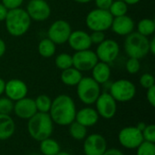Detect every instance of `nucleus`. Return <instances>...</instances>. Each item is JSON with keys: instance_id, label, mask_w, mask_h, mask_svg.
Returning a JSON list of instances; mask_svg holds the SVG:
<instances>
[{"instance_id": "nucleus-35", "label": "nucleus", "mask_w": 155, "mask_h": 155, "mask_svg": "<svg viewBox=\"0 0 155 155\" xmlns=\"http://www.w3.org/2000/svg\"><path fill=\"white\" fill-rule=\"evenodd\" d=\"M90 39L92 45H99L105 39L104 32L102 31H92V34L90 35Z\"/></svg>"}, {"instance_id": "nucleus-43", "label": "nucleus", "mask_w": 155, "mask_h": 155, "mask_svg": "<svg viewBox=\"0 0 155 155\" xmlns=\"http://www.w3.org/2000/svg\"><path fill=\"white\" fill-rule=\"evenodd\" d=\"M5 82L0 78V96L5 93Z\"/></svg>"}, {"instance_id": "nucleus-5", "label": "nucleus", "mask_w": 155, "mask_h": 155, "mask_svg": "<svg viewBox=\"0 0 155 155\" xmlns=\"http://www.w3.org/2000/svg\"><path fill=\"white\" fill-rule=\"evenodd\" d=\"M76 86L79 100L86 105L94 104L101 94L100 84L92 77H83Z\"/></svg>"}, {"instance_id": "nucleus-45", "label": "nucleus", "mask_w": 155, "mask_h": 155, "mask_svg": "<svg viewBox=\"0 0 155 155\" xmlns=\"http://www.w3.org/2000/svg\"><path fill=\"white\" fill-rule=\"evenodd\" d=\"M124 1L127 5H136L138 4L141 0H123Z\"/></svg>"}, {"instance_id": "nucleus-38", "label": "nucleus", "mask_w": 155, "mask_h": 155, "mask_svg": "<svg viewBox=\"0 0 155 155\" xmlns=\"http://www.w3.org/2000/svg\"><path fill=\"white\" fill-rule=\"evenodd\" d=\"M114 0H94L95 5L99 9H104V10H108L112 5Z\"/></svg>"}, {"instance_id": "nucleus-36", "label": "nucleus", "mask_w": 155, "mask_h": 155, "mask_svg": "<svg viewBox=\"0 0 155 155\" xmlns=\"http://www.w3.org/2000/svg\"><path fill=\"white\" fill-rule=\"evenodd\" d=\"M24 0H2V4L8 9H15L22 5Z\"/></svg>"}, {"instance_id": "nucleus-40", "label": "nucleus", "mask_w": 155, "mask_h": 155, "mask_svg": "<svg viewBox=\"0 0 155 155\" xmlns=\"http://www.w3.org/2000/svg\"><path fill=\"white\" fill-rule=\"evenodd\" d=\"M103 155H124V153L118 149H115V148H112V149H107L105 151V153Z\"/></svg>"}, {"instance_id": "nucleus-29", "label": "nucleus", "mask_w": 155, "mask_h": 155, "mask_svg": "<svg viewBox=\"0 0 155 155\" xmlns=\"http://www.w3.org/2000/svg\"><path fill=\"white\" fill-rule=\"evenodd\" d=\"M54 63L56 67L63 71L73 66V58L71 54L66 53H62L55 57Z\"/></svg>"}, {"instance_id": "nucleus-18", "label": "nucleus", "mask_w": 155, "mask_h": 155, "mask_svg": "<svg viewBox=\"0 0 155 155\" xmlns=\"http://www.w3.org/2000/svg\"><path fill=\"white\" fill-rule=\"evenodd\" d=\"M111 28L114 33L119 35H128L134 32V21L132 17L124 15L122 16L114 17Z\"/></svg>"}, {"instance_id": "nucleus-46", "label": "nucleus", "mask_w": 155, "mask_h": 155, "mask_svg": "<svg viewBox=\"0 0 155 155\" xmlns=\"http://www.w3.org/2000/svg\"><path fill=\"white\" fill-rule=\"evenodd\" d=\"M74 1L76 2V3H79V4H87V3H90L93 0H74Z\"/></svg>"}, {"instance_id": "nucleus-10", "label": "nucleus", "mask_w": 155, "mask_h": 155, "mask_svg": "<svg viewBox=\"0 0 155 155\" xmlns=\"http://www.w3.org/2000/svg\"><path fill=\"white\" fill-rule=\"evenodd\" d=\"M118 140L123 147L129 150L136 149L143 142V134L136 126L123 128L118 134Z\"/></svg>"}, {"instance_id": "nucleus-1", "label": "nucleus", "mask_w": 155, "mask_h": 155, "mask_svg": "<svg viewBox=\"0 0 155 155\" xmlns=\"http://www.w3.org/2000/svg\"><path fill=\"white\" fill-rule=\"evenodd\" d=\"M76 106L73 98L67 94H60L52 100L49 115L54 124L68 126L75 119Z\"/></svg>"}, {"instance_id": "nucleus-6", "label": "nucleus", "mask_w": 155, "mask_h": 155, "mask_svg": "<svg viewBox=\"0 0 155 155\" xmlns=\"http://www.w3.org/2000/svg\"><path fill=\"white\" fill-rule=\"evenodd\" d=\"M113 19L114 17L108 10L95 8L87 14L85 17V24L92 31L104 32L111 28Z\"/></svg>"}, {"instance_id": "nucleus-13", "label": "nucleus", "mask_w": 155, "mask_h": 155, "mask_svg": "<svg viewBox=\"0 0 155 155\" xmlns=\"http://www.w3.org/2000/svg\"><path fill=\"white\" fill-rule=\"evenodd\" d=\"M31 20L43 22L49 18L51 7L45 0H30L25 9Z\"/></svg>"}, {"instance_id": "nucleus-19", "label": "nucleus", "mask_w": 155, "mask_h": 155, "mask_svg": "<svg viewBox=\"0 0 155 155\" xmlns=\"http://www.w3.org/2000/svg\"><path fill=\"white\" fill-rule=\"evenodd\" d=\"M99 117L100 116L94 108L84 107L76 112L74 121L87 128L95 125L99 121Z\"/></svg>"}, {"instance_id": "nucleus-14", "label": "nucleus", "mask_w": 155, "mask_h": 155, "mask_svg": "<svg viewBox=\"0 0 155 155\" xmlns=\"http://www.w3.org/2000/svg\"><path fill=\"white\" fill-rule=\"evenodd\" d=\"M107 150L105 138L99 134L87 135L84 142V152L85 155H103Z\"/></svg>"}, {"instance_id": "nucleus-28", "label": "nucleus", "mask_w": 155, "mask_h": 155, "mask_svg": "<svg viewBox=\"0 0 155 155\" xmlns=\"http://www.w3.org/2000/svg\"><path fill=\"white\" fill-rule=\"evenodd\" d=\"M35 106L37 109V112L39 113H49L51 104H52V99L46 95V94H40L35 99Z\"/></svg>"}, {"instance_id": "nucleus-23", "label": "nucleus", "mask_w": 155, "mask_h": 155, "mask_svg": "<svg viewBox=\"0 0 155 155\" xmlns=\"http://www.w3.org/2000/svg\"><path fill=\"white\" fill-rule=\"evenodd\" d=\"M39 148L43 155H56L61 151V147L58 142L54 139H52L51 137L41 141Z\"/></svg>"}, {"instance_id": "nucleus-25", "label": "nucleus", "mask_w": 155, "mask_h": 155, "mask_svg": "<svg viewBox=\"0 0 155 155\" xmlns=\"http://www.w3.org/2000/svg\"><path fill=\"white\" fill-rule=\"evenodd\" d=\"M69 134L71 137L76 141H83L87 136V128L81 124L74 121L69 125Z\"/></svg>"}, {"instance_id": "nucleus-31", "label": "nucleus", "mask_w": 155, "mask_h": 155, "mask_svg": "<svg viewBox=\"0 0 155 155\" xmlns=\"http://www.w3.org/2000/svg\"><path fill=\"white\" fill-rule=\"evenodd\" d=\"M14 104L15 102H13L6 96H0V114L10 115V114L13 113L14 110Z\"/></svg>"}, {"instance_id": "nucleus-21", "label": "nucleus", "mask_w": 155, "mask_h": 155, "mask_svg": "<svg viewBox=\"0 0 155 155\" xmlns=\"http://www.w3.org/2000/svg\"><path fill=\"white\" fill-rule=\"evenodd\" d=\"M15 124L10 115L0 114V141H5L13 136Z\"/></svg>"}, {"instance_id": "nucleus-41", "label": "nucleus", "mask_w": 155, "mask_h": 155, "mask_svg": "<svg viewBox=\"0 0 155 155\" xmlns=\"http://www.w3.org/2000/svg\"><path fill=\"white\" fill-rule=\"evenodd\" d=\"M6 51V45H5V43L3 39L0 38V58L5 54Z\"/></svg>"}, {"instance_id": "nucleus-44", "label": "nucleus", "mask_w": 155, "mask_h": 155, "mask_svg": "<svg viewBox=\"0 0 155 155\" xmlns=\"http://www.w3.org/2000/svg\"><path fill=\"white\" fill-rule=\"evenodd\" d=\"M146 125H147V124H145L144 123H143V122H142V123H139V124L136 125V127H137V129H139L141 132H143V129L145 128V126H146Z\"/></svg>"}, {"instance_id": "nucleus-33", "label": "nucleus", "mask_w": 155, "mask_h": 155, "mask_svg": "<svg viewBox=\"0 0 155 155\" xmlns=\"http://www.w3.org/2000/svg\"><path fill=\"white\" fill-rule=\"evenodd\" d=\"M143 141L150 142L155 143V125L154 124H148L145 126L143 131L142 132Z\"/></svg>"}, {"instance_id": "nucleus-32", "label": "nucleus", "mask_w": 155, "mask_h": 155, "mask_svg": "<svg viewBox=\"0 0 155 155\" xmlns=\"http://www.w3.org/2000/svg\"><path fill=\"white\" fill-rule=\"evenodd\" d=\"M126 70L130 74H137L141 69V63L139 59L132 58L130 57L126 62Z\"/></svg>"}, {"instance_id": "nucleus-39", "label": "nucleus", "mask_w": 155, "mask_h": 155, "mask_svg": "<svg viewBox=\"0 0 155 155\" xmlns=\"http://www.w3.org/2000/svg\"><path fill=\"white\" fill-rule=\"evenodd\" d=\"M7 13H8V9L2 3H0V22L5 21Z\"/></svg>"}, {"instance_id": "nucleus-26", "label": "nucleus", "mask_w": 155, "mask_h": 155, "mask_svg": "<svg viewBox=\"0 0 155 155\" xmlns=\"http://www.w3.org/2000/svg\"><path fill=\"white\" fill-rule=\"evenodd\" d=\"M155 31V22L151 18H143L137 24V32L144 36L152 35Z\"/></svg>"}, {"instance_id": "nucleus-11", "label": "nucleus", "mask_w": 155, "mask_h": 155, "mask_svg": "<svg viewBox=\"0 0 155 155\" xmlns=\"http://www.w3.org/2000/svg\"><path fill=\"white\" fill-rule=\"evenodd\" d=\"M73 67L80 72L90 71L99 62L95 52L87 49L83 51H76L73 55Z\"/></svg>"}, {"instance_id": "nucleus-3", "label": "nucleus", "mask_w": 155, "mask_h": 155, "mask_svg": "<svg viewBox=\"0 0 155 155\" xmlns=\"http://www.w3.org/2000/svg\"><path fill=\"white\" fill-rule=\"evenodd\" d=\"M31 18L26 11L23 8H15L8 10L5 19V28L9 35L15 37H19L25 35L30 28Z\"/></svg>"}, {"instance_id": "nucleus-27", "label": "nucleus", "mask_w": 155, "mask_h": 155, "mask_svg": "<svg viewBox=\"0 0 155 155\" xmlns=\"http://www.w3.org/2000/svg\"><path fill=\"white\" fill-rule=\"evenodd\" d=\"M108 11L113 15V17L122 16V15H126V13L128 11V5L123 0L113 1Z\"/></svg>"}, {"instance_id": "nucleus-12", "label": "nucleus", "mask_w": 155, "mask_h": 155, "mask_svg": "<svg viewBox=\"0 0 155 155\" xmlns=\"http://www.w3.org/2000/svg\"><path fill=\"white\" fill-rule=\"evenodd\" d=\"M120 48L116 41L113 39H104L98 45L95 54L100 62L106 64L113 63L119 55Z\"/></svg>"}, {"instance_id": "nucleus-2", "label": "nucleus", "mask_w": 155, "mask_h": 155, "mask_svg": "<svg viewBox=\"0 0 155 155\" xmlns=\"http://www.w3.org/2000/svg\"><path fill=\"white\" fill-rule=\"evenodd\" d=\"M27 132L30 137L37 142L51 137L54 132V123L49 114L37 112L28 119Z\"/></svg>"}, {"instance_id": "nucleus-34", "label": "nucleus", "mask_w": 155, "mask_h": 155, "mask_svg": "<svg viewBox=\"0 0 155 155\" xmlns=\"http://www.w3.org/2000/svg\"><path fill=\"white\" fill-rule=\"evenodd\" d=\"M155 84L154 77L153 74H143L141 77H140V84L145 88V89H149L150 87L153 86Z\"/></svg>"}, {"instance_id": "nucleus-8", "label": "nucleus", "mask_w": 155, "mask_h": 155, "mask_svg": "<svg viewBox=\"0 0 155 155\" xmlns=\"http://www.w3.org/2000/svg\"><path fill=\"white\" fill-rule=\"evenodd\" d=\"M72 33L70 24L63 19L54 21L49 27L47 35L48 38L55 45H64L68 41Z\"/></svg>"}, {"instance_id": "nucleus-9", "label": "nucleus", "mask_w": 155, "mask_h": 155, "mask_svg": "<svg viewBox=\"0 0 155 155\" xmlns=\"http://www.w3.org/2000/svg\"><path fill=\"white\" fill-rule=\"evenodd\" d=\"M95 110L99 116L109 120L112 119L117 111V102L109 94V92H104L100 94L99 97L95 101Z\"/></svg>"}, {"instance_id": "nucleus-24", "label": "nucleus", "mask_w": 155, "mask_h": 155, "mask_svg": "<svg viewBox=\"0 0 155 155\" xmlns=\"http://www.w3.org/2000/svg\"><path fill=\"white\" fill-rule=\"evenodd\" d=\"M55 50L56 45L54 42H52L49 38H44L38 44V53L42 57H52L54 54Z\"/></svg>"}, {"instance_id": "nucleus-37", "label": "nucleus", "mask_w": 155, "mask_h": 155, "mask_svg": "<svg viewBox=\"0 0 155 155\" xmlns=\"http://www.w3.org/2000/svg\"><path fill=\"white\" fill-rule=\"evenodd\" d=\"M146 98L148 103L153 106H155V85L150 87L149 89H147V93H146Z\"/></svg>"}, {"instance_id": "nucleus-15", "label": "nucleus", "mask_w": 155, "mask_h": 155, "mask_svg": "<svg viewBox=\"0 0 155 155\" xmlns=\"http://www.w3.org/2000/svg\"><path fill=\"white\" fill-rule=\"evenodd\" d=\"M27 93L28 88L24 81L20 79H11L5 82L4 94H5V96L13 102H16L26 97Z\"/></svg>"}, {"instance_id": "nucleus-22", "label": "nucleus", "mask_w": 155, "mask_h": 155, "mask_svg": "<svg viewBox=\"0 0 155 155\" xmlns=\"http://www.w3.org/2000/svg\"><path fill=\"white\" fill-rule=\"evenodd\" d=\"M82 78V72L75 69L73 66L65 70H63L61 73V81L63 82V84L68 86H76Z\"/></svg>"}, {"instance_id": "nucleus-7", "label": "nucleus", "mask_w": 155, "mask_h": 155, "mask_svg": "<svg viewBox=\"0 0 155 155\" xmlns=\"http://www.w3.org/2000/svg\"><path fill=\"white\" fill-rule=\"evenodd\" d=\"M109 94L116 102L126 103L133 100L136 94V86L126 79H120L111 84Z\"/></svg>"}, {"instance_id": "nucleus-42", "label": "nucleus", "mask_w": 155, "mask_h": 155, "mask_svg": "<svg viewBox=\"0 0 155 155\" xmlns=\"http://www.w3.org/2000/svg\"><path fill=\"white\" fill-rule=\"evenodd\" d=\"M149 52L152 54H155V38L153 37L150 42H149Z\"/></svg>"}, {"instance_id": "nucleus-17", "label": "nucleus", "mask_w": 155, "mask_h": 155, "mask_svg": "<svg viewBox=\"0 0 155 155\" xmlns=\"http://www.w3.org/2000/svg\"><path fill=\"white\" fill-rule=\"evenodd\" d=\"M67 42L70 47L75 52L87 50L90 49V47L92 46L90 35L83 30H76L74 32H72Z\"/></svg>"}, {"instance_id": "nucleus-16", "label": "nucleus", "mask_w": 155, "mask_h": 155, "mask_svg": "<svg viewBox=\"0 0 155 155\" xmlns=\"http://www.w3.org/2000/svg\"><path fill=\"white\" fill-rule=\"evenodd\" d=\"M13 112L20 119H24V120L30 119L37 113L35 100L29 97H25L23 99L15 102Z\"/></svg>"}, {"instance_id": "nucleus-30", "label": "nucleus", "mask_w": 155, "mask_h": 155, "mask_svg": "<svg viewBox=\"0 0 155 155\" xmlns=\"http://www.w3.org/2000/svg\"><path fill=\"white\" fill-rule=\"evenodd\" d=\"M136 155H155V143L143 141L136 148Z\"/></svg>"}, {"instance_id": "nucleus-4", "label": "nucleus", "mask_w": 155, "mask_h": 155, "mask_svg": "<svg viewBox=\"0 0 155 155\" xmlns=\"http://www.w3.org/2000/svg\"><path fill=\"white\" fill-rule=\"evenodd\" d=\"M149 42L147 36H144L138 32H132L124 40V51L129 57L142 59L145 57L149 52Z\"/></svg>"}, {"instance_id": "nucleus-20", "label": "nucleus", "mask_w": 155, "mask_h": 155, "mask_svg": "<svg viewBox=\"0 0 155 155\" xmlns=\"http://www.w3.org/2000/svg\"><path fill=\"white\" fill-rule=\"evenodd\" d=\"M111 77V68L109 64L98 62L92 69V78L99 84H104Z\"/></svg>"}, {"instance_id": "nucleus-47", "label": "nucleus", "mask_w": 155, "mask_h": 155, "mask_svg": "<svg viewBox=\"0 0 155 155\" xmlns=\"http://www.w3.org/2000/svg\"><path fill=\"white\" fill-rule=\"evenodd\" d=\"M56 155H72V154H70L69 153H67V152H62V151H60Z\"/></svg>"}]
</instances>
